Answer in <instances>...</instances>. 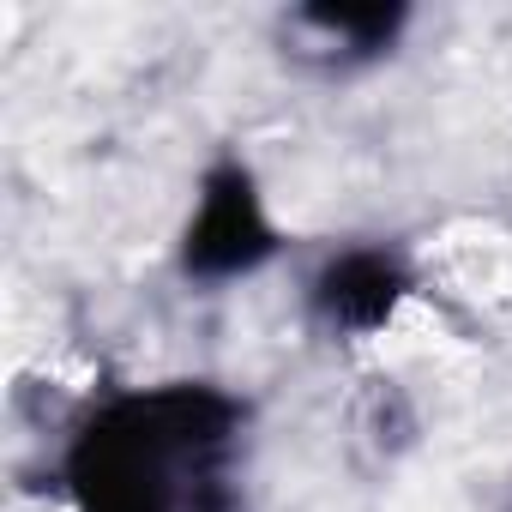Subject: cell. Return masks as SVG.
Wrapping results in <instances>:
<instances>
[{"instance_id":"cell-2","label":"cell","mask_w":512,"mask_h":512,"mask_svg":"<svg viewBox=\"0 0 512 512\" xmlns=\"http://www.w3.org/2000/svg\"><path fill=\"white\" fill-rule=\"evenodd\" d=\"M278 217H272V199L260 187L241 157H223L205 169L193 205H187V223L175 235V260L193 284H235V278H253L260 266L278 260Z\"/></svg>"},{"instance_id":"cell-1","label":"cell","mask_w":512,"mask_h":512,"mask_svg":"<svg viewBox=\"0 0 512 512\" xmlns=\"http://www.w3.org/2000/svg\"><path fill=\"white\" fill-rule=\"evenodd\" d=\"M241 404L205 380L97 404L67 446L73 512H229Z\"/></svg>"},{"instance_id":"cell-3","label":"cell","mask_w":512,"mask_h":512,"mask_svg":"<svg viewBox=\"0 0 512 512\" xmlns=\"http://www.w3.org/2000/svg\"><path fill=\"white\" fill-rule=\"evenodd\" d=\"M416 278H410V260L398 247H380V241H356V247H338L314 266L308 278V308L326 332H344V338H374L386 332L404 302H410Z\"/></svg>"},{"instance_id":"cell-4","label":"cell","mask_w":512,"mask_h":512,"mask_svg":"<svg viewBox=\"0 0 512 512\" xmlns=\"http://www.w3.org/2000/svg\"><path fill=\"white\" fill-rule=\"evenodd\" d=\"M410 31L404 7H296L284 19V37L296 55H314L320 67H368L380 55L398 49V37Z\"/></svg>"}]
</instances>
